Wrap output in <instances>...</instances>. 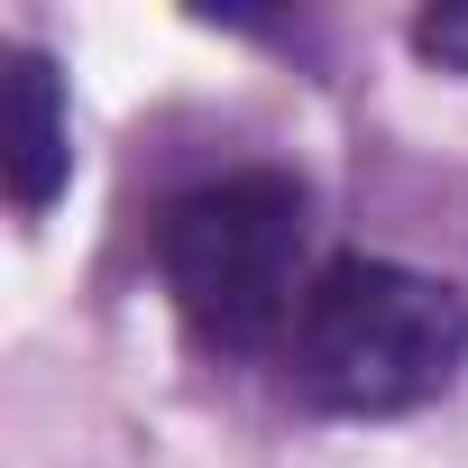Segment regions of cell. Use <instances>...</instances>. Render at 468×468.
I'll return each mask as SVG.
<instances>
[{"label": "cell", "instance_id": "cell-1", "mask_svg": "<svg viewBox=\"0 0 468 468\" xmlns=\"http://www.w3.org/2000/svg\"><path fill=\"white\" fill-rule=\"evenodd\" d=\"M468 367V294L404 258H331L285 331V386L313 413L386 422L450 395Z\"/></svg>", "mask_w": 468, "mask_h": 468}, {"label": "cell", "instance_id": "cell-4", "mask_svg": "<svg viewBox=\"0 0 468 468\" xmlns=\"http://www.w3.org/2000/svg\"><path fill=\"white\" fill-rule=\"evenodd\" d=\"M413 56L441 74H468V10H422L413 19Z\"/></svg>", "mask_w": 468, "mask_h": 468}, {"label": "cell", "instance_id": "cell-3", "mask_svg": "<svg viewBox=\"0 0 468 468\" xmlns=\"http://www.w3.org/2000/svg\"><path fill=\"white\" fill-rule=\"evenodd\" d=\"M0 165H10V202L37 220L56 211V193L74 184V120H65V83L37 47H10V138H0Z\"/></svg>", "mask_w": 468, "mask_h": 468}, {"label": "cell", "instance_id": "cell-2", "mask_svg": "<svg viewBox=\"0 0 468 468\" xmlns=\"http://www.w3.org/2000/svg\"><path fill=\"white\" fill-rule=\"evenodd\" d=\"M303 249H313V193L285 165H229V175L175 193L156 220V276L211 358L285 349V331L313 294Z\"/></svg>", "mask_w": 468, "mask_h": 468}]
</instances>
